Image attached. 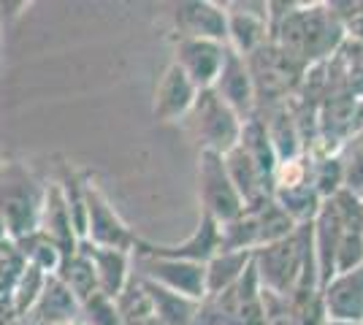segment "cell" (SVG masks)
<instances>
[{"label": "cell", "instance_id": "cell-1", "mask_svg": "<svg viewBox=\"0 0 363 325\" xmlns=\"http://www.w3.org/2000/svg\"><path fill=\"white\" fill-rule=\"evenodd\" d=\"M44 185L19 163L0 166V219L9 239H25L38 231V217L44 203Z\"/></svg>", "mask_w": 363, "mask_h": 325}, {"label": "cell", "instance_id": "cell-2", "mask_svg": "<svg viewBox=\"0 0 363 325\" xmlns=\"http://www.w3.org/2000/svg\"><path fill=\"white\" fill-rule=\"evenodd\" d=\"M187 117L193 120V130H196L203 152L228 155L242 139L244 120L236 111H230L212 90L198 93L196 103H193Z\"/></svg>", "mask_w": 363, "mask_h": 325}, {"label": "cell", "instance_id": "cell-3", "mask_svg": "<svg viewBox=\"0 0 363 325\" xmlns=\"http://www.w3.org/2000/svg\"><path fill=\"white\" fill-rule=\"evenodd\" d=\"M198 198L203 206L201 215H209L217 225H225L244 212L242 198H239L236 187L230 185L223 155L201 149V155H198Z\"/></svg>", "mask_w": 363, "mask_h": 325}, {"label": "cell", "instance_id": "cell-4", "mask_svg": "<svg viewBox=\"0 0 363 325\" xmlns=\"http://www.w3.org/2000/svg\"><path fill=\"white\" fill-rule=\"evenodd\" d=\"M84 209H87L84 241H90L95 247L122 249V252H133L136 249V233L122 222V217L114 212V206L104 195V190L92 179H84Z\"/></svg>", "mask_w": 363, "mask_h": 325}, {"label": "cell", "instance_id": "cell-5", "mask_svg": "<svg viewBox=\"0 0 363 325\" xmlns=\"http://www.w3.org/2000/svg\"><path fill=\"white\" fill-rule=\"evenodd\" d=\"M136 261V277L152 279L157 285L168 287L171 293H179L190 301L203 304L206 301V271L201 263H187V261H174V258H157L133 249Z\"/></svg>", "mask_w": 363, "mask_h": 325}, {"label": "cell", "instance_id": "cell-6", "mask_svg": "<svg viewBox=\"0 0 363 325\" xmlns=\"http://www.w3.org/2000/svg\"><path fill=\"white\" fill-rule=\"evenodd\" d=\"M244 60H247L250 76H252V84H255V98L269 95L272 101H279L301 79L298 74H301L303 65L298 60H293L288 52H282L274 41L263 44L257 52H252Z\"/></svg>", "mask_w": 363, "mask_h": 325}, {"label": "cell", "instance_id": "cell-7", "mask_svg": "<svg viewBox=\"0 0 363 325\" xmlns=\"http://www.w3.org/2000/svg\"><path fill=\"white\" fill-rule=\"evenodd\" d=\"M228 11V49L239 57H250L252 52L269 44V3H230Z\"/></svg>", "mask_w": 363, "mask_h": 325}, {"label": "cell", "instance_id": "cell-8", "mask_svg": "<svg viewBox=\"0 0 363 325\" xmlns=\"http://www.w3.org/2000/svg\"><path fill=\"white\" fill-rule=\"evenodd\" d=\"M320 298L325 320L363 325V263L342 274H333L320 287Z\"/></svg>", "mask_w": 363, "mask_h": 325}, {"label": "cell", "instance_id": "cell-9", "mask_svg": "<svg viewBox=\"0 0 363 325\" xmlns=\"http://www.w3.org/2000/svg\"><path fill=\"white\" fill-rule=\"evenodd\" d=\"M228 44H217V41H198V38H179L177 44V57L174 62L182 68V74L196 84L198 93L212 90L223 62H225Z\"/></svg>", "mask_w": 363, "mask_h": 325}, {"label": "cell", "instance_id": "cell-10", "mask_svg": "<svg viewBox=\"0 0 363 325\" xmlns=\"http://www.w3.org/2000/svg\"><path fill=\"white\" fill-rule=\"evenodd\" d=\"M212 93L225 103L230 111H236L242 120L252 117L255 114V84H252V76H250V68H247V60L239 57L236 52H225V62H223V71L214 81Z\"/></svg>", "mask_w": 363, "mask_h": 325}, {"label": "cell", "instance_id": "cell-11", "mask_svg": "<svg viewBox=\"0 0 363 325\" xmlns=\"http://www.w3.org/2000/svg\"><path fill=\"white\" fill-rule=\"evenodd\" d=\"M136 249L147 252V255H157V258H174V261L206 266L220 252V225L209 215H201V222L193 231V236L184 239L182 244H147L138 239Z\"/></svg>", "mask_w": 363, "mask_h": 325}, {"label": "cell", "instance_id": "cell-12", "mask_svg": "<svg viewBox=\"0 0 363 325\" xmlns=\"http://www.w3.org/2000/svg\"><path fill=\"white\" fill-rule=\"evenodd\" d=\"M198 90L190 79L182 74L177 62H171L163 76L157 81L155 90V101H152V114L157 122H177L190 114V108L196 103Z\"/></svg>", "mask_w": 363, "mask_h": 325}, {"label": "cell", "instance_id": "cell-13", "mask_svg": "<svg viewBox=\"0 0 363 325\" xmlns=\"http://www.w3.org/2000/svg\"><path fill=\"white\" fill-rule=\"evenodd\" d=\"M177 28L182 38H198V41H217L228 44V11L220 3L209 0H193L177 6Z\"/></svg>", "mask_w": 363, "mask_h": 325}, {"label": "cell", "instance_id": "cell-14", "mask_svg": "<svg viewBox=\"0 0 363 325\" xmlns=\"http://www.w3.org/2000/svg\"><path fill=\"white\" fill-rule=\"evenodd\" d=\"M38 233H44L46 239L60 249V258H71L79 249V236L74 233L71 215L62 198L60 185H49L44 190V203H41V217H38Z\"/></svg>", "mask_w": 363, "mask_h": 325}, {"label": "cell", "instance_id": "cell-15", "mask_svg": "<svg viewBox=\"0 0 363 325\" xmlns=\"http://www.w3.org/2000/svg\"><path fill=\"white\" fill-rule=\"evenodd\" d=\"M79 249L90 258L92 268H95V282H98V293H104L106 298H117L122 293V287L130 279V255L133 252H122V249H106L95 247L90 241H79Z\"/></svg>", "mask_w": 363, "mask_h": 325}, {"label": "cell", "instance_id": "cell-16", "mask_svg": "<svg viewBox=\"0 0 363 325\" xmlns=\"http://www.w3.org/2000/svg\"><path fill=\"white\" fill-rule=\"evenodd\" d=\"M223 163H225L230 185L236 187L244 209H257L260 203H266L274 195L272 185L260 176V171L255 169V163L250 160V155L244 152L239 144H236L228 155H223Z\"/></svg>", "mask_w": 363, "mask_h": 325}, {"label": "cell", "instance_id": "cell-17", "mask_svg": "<svg viewBox=\"0 0 363 325\" xmlns=\"http://www.w3.org/2000/svg\"><path fill=\"white\" fill-rule=\"evenodd\" d=\"M28 320L33 325H60V323H79V301L74 293L62 285L55 274H49L44 282V290L38 301L28 312Z\"/></svg>", "mask_w": 363, "mask_h": 325}, {"label": "cell", "instance_id": "cell-18", "mask_svg": "<svg viewBox=\"0 0 363 325\" xmlns=\"http://www.w3.org/2000/svg\"><path fill=\"white\" fill-rule=\"evenodd\" d=\"M138 282H141L144 293L150 295L152 307H155V312H157V317H160L163 325H190L196 320L198 309H201L198 301H190V298H184L179 293H171L168 287L152 282V279L138 277Z\"/></svg>", "mask_w": 363, "mask_h": 325}, {"label": "cell", "instance_id": "cell-19", "mask_svg": "<svg viewBox=\"0 0 363 325\" xmlns=\"http://www.w3.org/2000/svg\"><path fill=\"white\" fill-rule=\"evenodd\" d=\"M250 263H252V252H217L212 261L203 266L206 298H214V295L225 293L228 287H233Z\"/></svg>", "mask_w": 363, "mask_h": 325}, {"label": "cell", "instance_id": "cell-20", "mask_svg": "<svg viewBox=\"0 0 363 325\" xmlns=\"http://www.w3.org/2000/svg\"><path fill=\"white\" fill-rule=\"evenodd\" d=\"M114 304H117V314H120L122 325H163L136 274H130L122 293L114 298Z\"/></svg>", "mask_w": 363, "mask_h": 325}, {"label": "cell", "instance_id": "cell-21", "mask_svg": "<svg viewBox=\"0 0 363 325\" xmlns=\"http://www.w3.org/2000/svg\"><path fill=\"white\" fill-rule=\"evenodd\" d=\"M266 125V133H269V141H272L274 152H277V160H290V157L303 155L301 152V133H298V122L296 117L288 111V106H277L272 111L269 120H263Z\"/></svg>", "mask_w": 363, "mask_h": 325}, {"label": "cell", "instance_id": "cell-22", "mask_svg": "<svg viewBox=\"0 0 363 325\" xmlns=\"http://www.w3.org/2000/svg\"><path fill=\"white\" fill-rule=\"evenodd\" d=\"M255 217V228H257V247H266V244H277V241H285L296 233V222L290 219L282 206L269 198L266 203H260L257 209H247Z\"/></svg>", "mask_w": 363, "mask_h": 325}, {"label": "cell", "instance_id": "cell-23", "mask_svg": "<svg viewBox=\"0 0 363 325\" xmlns=\"http://www.w3.org/2000/svg\"><path fill=\"white\" fill-rule=\"evenodd\" d=\"M274 201L282 206V212L296 222V225H309L318 217L323 198L318 195V190L312 187V182L298 187H288V190H274Z\"/></svg>", "mask_w": 363, "mask_h": 325}, {"label": "cell", "instance_id": "cell-24", "mask_svg": "<svg viewBox=\"0 0 363 325\" xmlns=\"http://www.w3.org/2000/svg\"><path fill=\"white\" fill-rule=\"evenodd\" d=\"M55 277L60 279L62 285L74 293V298L82 304L84 298H90L95 290H98V282H95V268H92L90 258L82 252V249H76L71 258H65L60 261L57 266V271H55Z\"/></svg>", "mask_w": 363, "mask_h": 325}, {"label": "cell", "instance_id": "cell-25", "mask_svg": "<svg viewBox=\"0 0 363 325\" xmlns=\"http://www.w3.org/2000/svg\"><path fill=\"white\" fill-rule=\"evenodd\" d=\"M345 179H347V169L336 155H325L323 160L312 163V169H309V182L323 201H328L339 190H345Z\"/></svg>", "mask_w": 363, "mask_h": 325}, {"label": "cell", "instance_id": "cell-26", "mask_svg": "<svg viewBox=\"0 0 363 325\" xmlns=\"http://www.w3.org/2000/svg\"><path fill=\"white\" fill-rule=\"evenodd\" d=\"M16 247L22 249V255L28 258V263L35 266V268H41L44 274H55L62 261L60 249L55 247L44 233H38V231L30 233V236H25V239H19Z\"/></svg>", "mask_w": 363, "mask_h": 325}, {"label": "cell", "instance_id": "cell-27", "mask_svg": "<svg viewBox=\"0 0 363 325\" xmlns=\"http://www.w3.org/2000/svg\"><path fill=\"white\" fill-rule=\"evenodd\" d=\"M46 277H49V274H44L41 268L25 263L22 274L16 277V285H14V309H16V314H28V312L33 309V304L38 301V295H41V290H44Z\"/></svg>", "mask_w": 363, "mask_h": 325}, {"label": "cell", "instance_id": "cell-28", "mask_svg": "<svg viewBox=\"0 0 363 325\" xmlns=\"http://www.w3.org/2000/svg\"><path fill=\"white\" fill-rule=\"evenodd\" d=\"M79 325H122L114 298H106L98 290L84 298L79 304Z\"/></svg>", "mask_w": 363, "mask_h": 325}, {"label": "cell", "instance_id": "cell-29", "mask_svg": "<svg viewBox=\"0 0 363 325\" xmlns=\"http://www.w3.org/2000/svg\"><path fill=\"white\" fill-rule=\"evenodd\" d=\"M323 325H347V323H336V320H325Z\"/></svg>", "mask_w": 363, "mask_h": 325}, {"label": "cell", "instance_id": "cell-30", "mask_svg": "<svg viewBox=\"0 0 363 325\" xmlns=\"http://www.w3.org/2000/svg\"><path fill=\"white\" fill-rule=\"evenodd\" d=\"M60 325H79V323H60Z\"/></svg>", "mask_w": 363, "mask_h": 325}]
</instances>
